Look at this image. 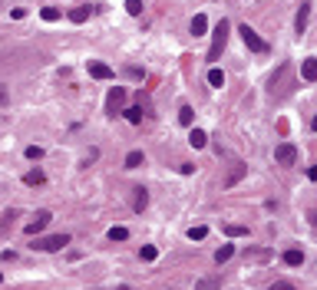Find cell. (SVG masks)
Masks as SVG:
<instances>
[{"instance_id": "obj_27", "label": "cell", "mask_w": 317, "mask_h": 290, "mask_svg": "<svg viewBox=\"0 0 317 290\" xmlns=\"http://www.w3.org/2000/svg\"><path fill=\"white\" fill-rule=\"evenodd\" d=\"M205 234H208V227H205V224H195V227L189 231V237H192V241H202Z\"/></svg>"}, {"instance_id": "obj_3", "label": "cell", "mask_w": 317, "mask_h": 290, "mask_svg": "<svg viewBox=\"0 0 317 290\" xmlns=\"http://www.w3.org/2000/svg\"><path fill=\"white\" fill-rule=\"evenodd\" d=\"M238 33H241V40H245V47L251 50V53H268V43H264V40L258 37L248 24H238Z\"/></svg>"}, {"instance_id": "obj_26", "label": "cell", "mask_w": 317, "mask_h": 290, "mask_svg": "<svg viewBox=\"0 0 317 290\" xmlns=\"http://www.w3.org/2000/svg\"><path fill=\"white\" fill-rule=\"evenodd\" d=\"M225 234L235 237V234H248V227L245 224H225Z\"/></svg>"}, {"instance_id": "obj_13", "label": "cell", "mask_w": 317, "mask_h": 290, "mask_svg": "<svg viewBox=\"0 0 317 290\" xmlns=\"http://www.w3.org/2000/svg\"><path fill=\"white\" fill-rule=\"evenodd\" d=\"M122 119L132 122V126H139V122H142V106H126V109H122Z\"/></svg>"}, {"instance_id": "obj_34", "label": "cell", "mask_w": 317, "mask_h": 290, "mask_svg": "<svg viewBox=\"0 0 317 290\" xmlns=\"http://www.w3.org/2000/svg\"><path fill=\"white\" fill-rule=\"evenodd\" d=\"M307 175H310V181H317V165H310V172H307Z\"/></svg>"}, {"instance_id": "obj_1", "label": "cell", "mask_w": 317, "mask_h": 290, "mask_svg": "<svg viewBox=\"0 0 317 290\" xmlns=\"http://www.w3.org/2000/svg\"><path fill=\"white\" fill-rule=\"evenodd\" d=\"M228 30H231V24H228V20H218V24H215L212 47H208V63H215V60H218V56L225 53V43H228Z\"/></svg>"}, {"instance_id": "obj_14", "label": "cell", "mask_w": 317, "mask_h": 290, "mask_svg": "<svg viewBox=\"0 0 317 290\" xmlns=\"http://www.w3.org/2000/svg\"><path fill=\"white\" fill-rule=\"evenodd\" d=\"M245 172H248V168H245V162H235V165H231V175H228V178H225V185H228V188H231L235 181H241V178H245Z\"/></svg>"}, {"instance_id": "obj_21", "label": "cell", "mask_w": 317, "mask_h": 290, "mask_svg": "<svg viewBox=\"0 0 317 290\" xmlns=\"http://www.w3.org/2000/svg\"><path fill=\"white\" fill-rule=\"evenodd\" d=\"M179 122H182V126H192V122H195V112H192V106H182V109H179Z\"/></svg>"}, {"instance_id": "obj_5", "label": "cell", "mask_w": 317, "mask_h": 290, "mask_svg": "<svg viewBox=\"0 0 317 290\" xmlns=\"http://www.w3.org/2000/svg\"><path fill=\"white\" fill-rule=\"evenodd\" d=\"M274 158H277V165H281V168H291L294 162H297V149H294V145H277V152H274Z\"/></svg>"}, {"instance_id": "obj_12", "label": "cell", "mask_w": 317, "mask_h": 290, "mask_svg": "<svg viewBox=\"0 0 317 290\" xmlns=\"http://www.w3.org/2000/svg\"><path fill=\"white\" fill-rule=\"evenodd\" d=\"M93 14H96V7H76V10H70V20L73 24H86Z\"/></svg>"}, {"instance_id": "obj_9", "label": "cell", "mask_w": 317, "mask_h": 290, "mask_svg": "<svg viewBox=\"0 0 317 290\" xmlns=\"http://www.w3.org/2000/svg\"><path fill=\"white\" fill-rule=\"evenodd\" d=\"M301 79H304V83H314V79H317V60H314V56H307V60L301 63Z\"/></svg>"}, {"instance_id": "obj_31", "label": "cell", "mask_w": 317, "mask_h": 290, "mask_svg": "<svg viewBox=\"0 0 317 290\" xmlns=\"http://www.w3.org/2000/svg\"><path fill=\"white\" fill-rule=\"evenodd\" d=\"M10 17H14V20H24L27 10H24V7H14V10H10Z\"/></svg>"}, {"instance_id": "obj_16", "label": "cell", "mask_w": 317, "mask_h": 290, "mask_svg": "<svg viewBox=\"0 0 317 290\" xmlns=\"http://www.w3.org/2000/svg\"><path fill=\"white\" fill-rule=\"evenodd\" d=\"M284 264L287 267H301L304 264V254L297 251V247H291V251H284Z\"/></svg>"}, {"instance_id": "obj_25", "label": "cell", "mask_w": 317, "mask_h": 290, "mask_svg": "<svg viewBox=\"0 0 317 290\" xmlns=\"http://www.w3.org/2000/svg\"><path fill=\"white\" fill-rule=\"evenodd\" d=\"M126 14L139 17V14H142V0H126Z\"/></svg>"}, {"instance_id": "obj_23", "label": "cell", "mask_w": 317, "mask_h": 290, "mask_svg": "<svg viewBox=\"0 0 317 290\" xmlns=\"http://www.w3.org/2000/svg\"><path fill=\"white\" fill-rule=\"evenodd\" d=\"M142 165V152H129L126 155V168H139Z\"/></svg>"}, {"instance_id": "obj_28", "label": "cell", "mask_w": 317, "mask_h": 290, "mask_svg": "<svg viewBox=\"0 0 317 290\" xmlns=\"http://www.w3.org/2000/svg\"><path fill=\"white\" fill-rule=\"evenodd\" d=\"M126 237H129L126 227H112V231H109V241H126Z\"/></svg>"}, {"instance_id": "obj_29", "label": "cell", "mask_w": 317, "mask_h": 290, "mask_svg": "<svg viewBox=\"0 0 317 290\" xmlns=\"http://www.w3.org/2000/svg\"><path fill=\"white\" fill-rule=\"evenodd\" d=\"M27 158H43V149H40V145H30V149H27Z\"/></svg>"}, {"instance_id": "obj_4", "label": "cell", "mask_w": 317, "mask_h": 290, "mask_svg": "<svg viewBox=\"0 0 317 290\" xmlns=\"http://www.w3.org/2000/svg\"><path fill=\"white\" fill-rule=\"evenodd\" d=\"M126 109V89H109V96H106V116H116V112Z\"/></svg>"}, {"instance_id": "obj_6", "label": "cell", "mask_w": 317, "mask_h": 290, "mask_svg": "<svg viewBox=\"0 0 317 290\" xmlns=\"http://www.w3.org/2000/svg\"><path fill=\"white\" fill-rule=\"evenodd\" d=\"M50 218H53L50 211H37V214H33V218L24 224V231H27V234H40V231H43V227L50 224Z\"/></svg>"}, {"instance_id": "obj_30", "label": "cell", "mask_w": 317, "mask_h": 290, "mask_svg": "<svg viewBox=\"0 0 317 290\" xmlns=\"http://www.w3.org/2000/svg\"><path fill=\"white\" fill-rule=\"evenodd\" d=\"M129 76H132V79H142L145 70H142V66H129Z\"/></svg>"}, {"instance_id": "obj_8", "label": "cell", "mask_w": 317, "mask_h": 290, "mask_svg": "<svg viewBox=\"0 0 317 290\" xmlns=\"http://www.w3.org/2000/svg\"><path fill=\"white\" fill-rule=\"evenodd\" d=\"M307 20H310V4H301V7H297V17H294V33H297V37L307 30Z\"/></svg>"}, {"instance_id": "obj_20", "label": "cell", "mask_w": 317, "mask_h": 290, "mask_svg": "<svg viewBox=\"0 0 317 290\" xmlns=\"http://www.w3.org/2000/svg\"><path fill=\"white\" fill-rule=\"evenodd\" d=\"M231 254H235V247H231V244H222V247L215 251V260H218V264H225V260L231 257Z\"/></svg>"}, {"instance_id": "obj_17", "label": "cell", "mask_w": 317, "mask_h": 290, "mask_svg": "<svg viewBox=\"0 0 317 290\" xmlns=\"http://www.w3.org/2000/svg\"><path fill=\"white\" fill-rule=\"evenodd\" d=\"M208 86H212V89H222L225 86V73L222 70H208Z\"/></svg>"}, {"instance_id": "obj_33", "label": "cell", "mask_w": 317, "mask_h": 290, "mask_svg": "<svg viewBox=\"0 0 317 290\" xmlns=\"http://www.w3.org/2000/svg\"><path fill=\"white\" fill-rule=\"evenodd\" d=\"M179 172H182V175H195V165H192V162H185L182 168H179Z\"/></svg>"}, {"instance_id": "obj_39", "label": "cell", "mask_w": 317, "mask_h": 290, "mask_svg": "<svg viewBox=\"0 0 317 290\" xmlns=\"http://www.w3.org/2000/svg\"><path fill=\"white\" fill-rule=\"evenodd\" d=\"M0 280H4V277H0Z\"/></svg>"}, {"instance_id": "obj_24", "label": "cell", "mask_w": 317, "mask_h": 290, "mask_svg": "<svg viewBox=\"0 0 317 290\" xmlns=\"http://www.w3.org/2000/svg\"><path fill=\"white\" fill-rule=\"evenodd\" d=\"M139 257H142V260H155V257H158V251H155V244H145L142 251H139Z\"/></svg>"}, {"instance_id": "obj_7", "label": "cell", "mask_w": 317, "mask_h": 290, "mask_svg": "<svg viewBox=\"0 0 317 290\" xmlns=\"http://www.w3.org/2000/svg\"><path fill=\"white\" fill-rule=\"evenodd\" d=\"M86 70H89V76H93V79H112V66L99 63V60H89Z\"/></svg>"}, {"instance_id": "obj_35", "label": "cell", "mask_w": 317, "mask_h": 290, "mask_svg": "<svg viewBox=\"0 0 317 290\" xmlns=\"http://www.w3.org/2000/svg\"><path fill=\"white\" fill-rule=\"evenodd\" d=\"M4 102H7V89L0 86V106H4Z\"/></svg>"}, {"instance_id": "obj_38", "label": "cell", "mask_w": 317, "mask_h": 290, "mask_svg": "<svg viewBox=\"0 0 317 290\" xmlns=\"http://www.w3.org/2000/svg\"><path fill=\"white\" fill-rule=\"evenodd\" d=\"M119 290H129V287H119Z\"/></svg>"}, {"instance_id": "obj_11", "label": "cell", "mask_w": 317, "mask_h": 290, "mask_svg": "<svg viewBox=\"0 0 317 290\" xmlns=\"http://www.w3.org/2000/svg\"><path fill=\"white\" fill-rule=\"evenodd\" d=\"M145 204H149V191L139 185V188H132V208L135 211H145Z\"/></svg>"}, {"instance_id": "obj_36", "label": "cell", "mask_w": 317, "mask_h": 290, "mask_svg": "<svg viewBox=\"0 0 317 290\" xmlns=\"http://www.w3.org/2000/svg\"><path fill=\"white\" fill-rule=\"evenodd\" d=\"M310 224H314V227H317V211H314V214H310Z\"/></svg>"}, {"instance_id": "obj_15", "label": "cell", "mask_w": 317, "mask_h": 290, "mask_svg": "<svg viewBox=\"0 0 317 290\" xmlns=\"http://www.w3.org/2000/svg\"><path fill=\"white\" fill-rule=\"evenodd\" d=\"M189 145H192V149H205V145H208V135L202 132V129H192V135H189Z\"/></svg>"}, {"instance_id": "obj_18", "label": "cell", "mask_w": 317, "mask_h": 290, "mask_svg": "<svg viewBox=\"0 0 317 290\" xmlns=\"http://www.w3.org/2000/svg\"><path fill=\"white\" fill-rule=\"evenodd\" d=\"M222 287V280H218V277H202V280L195 283V290H218Z\"/></svg>"}, {"instance_id": "obj_37", "label": "cell", "mask_w": 317, "mask_h": 290, "mask_svg": "<svg viewBox=\"0 0 317 290\" xmlns=\"http://www.w3.org/2000/svg\"><path fill=\"white\" fill-rule=\"evenodd\" d=\"M310 129H314V132H317V119H314V122H310Z\"/></svg>"}, {"instance_id": "obj_32", "label": "cell", "mask_w": 317, "mask_h": 290, "mask_svg": "<svg viewBox=\"0 0 317 290\" xmlns=\"http://www.w3.org/2000/svg\"><path fill=\"white\" fill-rule=\"evenodd\" d=\"M271 290H294L287 280H277V283H271Z\"/></svg>"}, {"instance_id": "obj_2", "label": "cell", "mask_w": 317, "mask_h": 290, "mask_svg": "<svg viewBox=\"0 0 317 290\" xmlns=\"http://www.w3.org/2000/svg\"><path fill=\"white\" fill-rule=\"evenodd\" d=\"M70 244V234H50V237H37L30 244V251H40V254H53V251H63Z\"/></svg>"}, {"instance_id": "obj_19", "label": "cell", "mask_w": 317, "mask_h": 290, "mask_svg": "<svg viewBox=\"0 0 317 290\" xmlns=\"http://www.w3.org/2000/svg\"><path fill=\"white\" fill-rule=\"evenodd\" d=\"M43 181H47V175L40 172V168H37V172H27V175H24V185H43Z\"/></svg>"}, {"instance_id": "obj_22", "label": "cell", "mask_w": 317, "mask_h": 290, "mask_svg": "<svg viewBox=\"0 0 317 290\" xmlns=\"http://www.w3.org/2000/svg\"><path fill=\"white\" fill-rule=\"evenodd\" d=\"M40 17H43L47 24H53V20H60V10H56V7H43V10H40Z\"/></svg>"}, {"instance_id": "obj_10", "label": "cell", "mask_w": 317, "mask_h": 290, "mask_svg": "<svg viewBox=\"0 0 317 290\" xmlns=\"http://www.w3.org/2000/svg\"><path fill=\"white\" fill-rule=\"evenodd\" d=\"M208 33V17L205 14H195L192 17V37H205Z\"/></svg>"}]
</instances>
